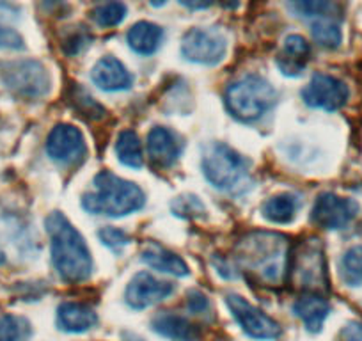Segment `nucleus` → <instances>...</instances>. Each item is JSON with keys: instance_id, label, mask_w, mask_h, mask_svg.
<instances>
[{"instance_id": "f257e3e1", "label": "nucleus", "mask_w": 362, "mask_h": 341, "mask_svg": "<svg viewBox=\"0 0 362 341\" xmlns=\"http://www.w3.org/2000/svg\"><path fill=\"white\" fill-rule=\"evenodd\" d=\"M50 236L52 263L64 283H83L93 274V258L83 236L61 214L54 212L45 221Z\"/></svg>"}, {"instance_id": "f03ea898", "label": "nucleus", "mask_w": 362, "mask_h": 341, "mask_svg": "<svg viewBox=\"0 0 362 341\" xmlns=\"http://www.w3.org/2000/svg\"><path fill=\"white\" fill-rule=\"evenodd\" d=\"M236 262L263 283H281L290 262L286 236L270 231L249 233L236 243Z\"/></svg>"}, {"instance_id": "7ed1b4c3", "label": "nucleus", "mask_w": 362, "mask_h": 341, "mask_svg": "<svg viewBox=\"0 0 362 341\" xmlns=\"http://www.w3.org/2000/svg\"><path fill=\"white\" fill-rule=\"evenodd\" d=\"M95 192H87L82 197L83 210L93 215L124 217L146 204V194L141 187L110 170H102L95 176Z\"/></svg>"}, {"instance_id": "20e7f679", "label": "nucleus", "mask_w": 362, "mask_h": 341, "mask_svg": "<svg viewBox=\"0 0 362 341\" xmlns=\"http://www.w3.org/2000/svg\"><path fill=\"white\" fill-rule=\"evenodd\" d=\"M277 103L276 88L259 75H245L229 83L224 93V105L235 120L254 123L270 112Z\"/></svg>"}, {"instance_id": "39448f33", "label": "nucleus", "mask_w": 362, "mask_h": 341, "mask_svg": "<svg viewBox=\"0 0 362 341\" xmlns=\"http://www.w3.org/2000/svg\"><path fill=\"white\" fill-rule=\"evenodd\" d=\"M204 178L218 190H238L249 175V163L240 153L222 142H214L203 153Z\"/></svg>"}, {"instance_id": "423d86ee", "label": "nucleus", "mask_w": 362, "mask_h": 341, "mask_svg": "<svg viewBox=\"0 0 362 341\" xmlns=\"http://www.w3.org/2000/svg\"><path fill=\"white\" fill-rule=\"evenodd\" d=\"M0 76L9 91L27 100H37L48 95L52 79L43 62L34 59H18L2 64Z\"/></svg>"}, {"instance_id": "0eeeda50", "label": "nucleus", "mask_w": 362, "mask_h": 341, "mask_svg": "<svg viewBox=\"0 0 362 341\" xmlns=\"http://www.w3.org/2000/svg\"><path fill=\"white\" fill-rule=\"evenodd\" d=\"M291 274L298 287L309 294H318L325 287V258L318 240H305L298 243L291 258Z\"/></svg>"}, {"instance_id": "6e6552de", "label": "nucleus", "mask_w": 362, "mask_h": 341, "mask_svg": "<svg viewBox=\"0 0 362 341\" xmlns=\"http://www.w3.org/2000/svg\"><path fill=\"white\" fill-rule=\"evenodd\" d=\"M226 304H228L235 322L242 327L247 336L254 337V340H276L283 334V329L276 320L250 304L242 295L228 294Z\"/></svg>"}, {"instance_id": "1a4fd4ad", "label": "nucleus", "mask_w": 362, "mask_h": 341, "mask_svg": "<svg viewBox=\"0 0 362 341\" xmlns=\"http://www.w3.org/2000/svg\"><path fill=\"white\" fill-rule=\"evenodd\" d=\"M228 43L224 34L215 29L194 27L181 40V55L189 62L203 66H215L224 59Z\"/></svg>"}, {"instance_id": "9d476101", "label": "nucleus", "mask_w": 362, "mask_h": 341, "mask_svg": "<svg viewBox=\"0 0 362 341\" xmlns=\"http://www.w3.org/2000/svg\"><path fill=\"white\" fill-rule=\"evenodd\" d=\"M348 96H350V91L346 83L325 73H316L311 82L302 89V100L305 105L313 109L329 110V112L343 109L348 102Z\"/></svg>"}, {"instance_id": "9b49d317", "label": "nucleus", "mask_w": 362, "mask_h": 341, "mask_svg": "<svg viewBox=\"0 0 362 341\" xmlns=\"http://www.w3.org/2000/svg\"><path fill=\"white\" fill-rule=\"evenodd\" d=\"M358 214V204L354 200L341 197L332 192L320 194L311 210L313 224L323 229H343Z\"/></svg>"}, {"instance_id": "f8f14e48", "label": "nucleus", "mask_w": 362, "mask_h": 341, "mask_svg": "<svg viewBox=\"0 0 362 341\" xmlns=\"http://www.w3.org/2000/svg\"><path fill=\"white\" fill-rule=\"evenodd\" d=\"M47 153L55 162L78 163L86 156V141L82 132L68 123L55 125L47 137Z\"/></svg>"}, {"instance_id": "ddd939ff", "label": "nucleus", "mask_w": 362, "mask_h": 341, "mask_svg": "<svg viewBox=\"0 0 362 341\" xmlns=\"http://www.w3.org/2000/svg\"><path fill=\"white\" fill-rule=\"evenodd\" d=\"M174 291V284L155 277L149 272H139L128 283L124 299L132 309H146L165 301Z\"/></svg>"}, {"instance_id": "4468645a", "label": "nucleus", "mask_w": 362, "mask_h": 341, "mask_svg": "<svg viewBox=\"0 0 362 341\" xmlns=\"http://www.w3.org/2000/svg\"><path fill=\"white\" fill-rule=\"evenodd\" d=\"M90 80L96 88L109 93L124 91V89H130L134 83V76L128 71L127 66L112 55H105L93 66Z\"/></svg>"}, {"instance_id": "2eb2a0df", "label": "nucleus", "mask_w": 362, "mask_h": 341, "mask_svg": "<svg viewBox=\"0 0 362 341\" xmlns=\"http://www.w3.org/2000/svg\"><path fill=\"white\" fill-rule=\"evenodd\" d=\"M181 142L176 137L173 130L165 127H155L149 130L148 134V155L151 158V163L156 167H167L173 166L181 155Z\"/></svg>"}, {"instance_id": "dca6fc26", "label": "nucleus", "mask_w": 362, "mask_h": 341, "mask_svg": "<svg viewBox=\"0 0 362 341\" xmlns=\"http://www.w3.org/2000/svg\"><path fill=\"white\" fill-rule=\"evenodd\" d=\"M55 323L62 333L80 334L87 333L98 323V315L90 306L82 304V302L66 301L59 304Z\"/></svg>"}, {"instance_id": "f3484780", "label": "nucleus", "mask_w": 362, "mask_h": 341, "mask_svg": "<svg viewBox=\"0 0 362 341\" xmlns=\"http://www.w3.org/2000/svg\"><path fill=\"white\" fill-rule=\"evenodd\" d=\"M151 327L155 333L170 341H199L201 337L199 327L177 313H158L153 318Z\"/></svg>"}, {"instance_id": "a211bd4d", "label": "nucleus", "mask_w": 362, "mask_h": 341, "mask_svg": "<svg viewBox=\"0 0 362 341\" xmlns=\"http://www.w3.org/2000/svg\"><path fill=\"white\" fill-rule=\"evenodd\" d=\"M311 55V45L300 34L286 36L283 45V52L277 57V66L286 76H297L304 71L305 64Z\"/></svg>"}, {"instance_id": "6ab92c4d", "label": "nucleus", "mask_w": 362, "mask_h": 341, "mask_svg": "<svg viewBox=\"0 0 362 341\" xmlns=\"http://www.w3.org/2000/svg\"><path fill=\"white\" fill-rule=\"evenodd\" d=\"M330 313V304L323 295L320 294H305L297 299L293 304V315L298 316L309 333L316 334L322 330L327 316Z\"/></svg>"}, {"instance_id": "aec40b11", "label": "nucleus", "mask_w": 362, "mask_h": 341, "mask_svg": "<svg viewBox=\"0 0 362 341\" xmlns=\"http://www.w3.org/2000/svg\"><path fill=\"white\" fill-rule=\"evenodd\" d=\"M141 258L146 265L151 267L153 270H158V272L170 274V276L176 277L189 276V265L185 263V260L173 250L160 245V243H148L142 249Z\"/></svg>"}, {"instance_id": "412c9836", "label": "nucleus", "mask_w": 362, "mask_h": 341, "mask_svg": "<svg viewBox=\"0 0 362 341\" xmlns=\"http://www.w3.org/2000/svg\"><path fill=\"white\" fill-rule=\"evenodd\" d=\"M163 40V29L151 22H137L128 30V47L139 55H153Z\"/></svg>"}, {"instance_id": "4be33fe9", "label": "nucleus", "mask_w": 362, "mask_h": 341, "mask_svg": "<svg viewBox=\"0 0 362 341\" xmlns=\"http://www.w3.org/2000/svg\"><path fill=\"white\" fill-rule=\"evenodd\" d=\"M298 210V200L293 194H277L263 204V215L274 224H288L295 219Z\"/></svg>"}, {"instance_id": "5701e85b", "label": "nucleus", "mask_w": 362, "mask_h": 341, "mask_svg": "<svg viewBox=\"0 0 362 341\" xmlns=\"http://www.w3.org/2000/svg\"><path fill=\"white\" fill-rule=\"evenodd\" d=\"M116 155L123 166L132 167V169H139L144 163V156H142V144L139 135L134 130H123L119 132L116 141Z\"/></svg>"}, {"instance_id": "b1692460", "label": "nucleus", "mask_w": 362, "mask_h": 341, "mask_svg": "<svg viewBox=\"0 0 362 341\" xmlns=\"http://www.w3.org/2000/svg\"><path fill=\"white\" fill-rule=\"evenodd\" d=\"M341 277L348 287H362V245L350 247L343 254Z\"/></svg>"}, {"instance_id": "393cba45", "label": "nucleus", "mask_w": 362, "mask_h": 341, "mask_svg": "<svg viewBox=\"0 0 362 341\" xmlns=\"http://www.w3.org/2000/svg\"><path fill=\"white\" fill-rule=\"evenodd\" d=\"M311 34L313 40L323 48H329V50H334L341 45L343 41V34H341L339 25L332 20H316L311 25Z\"/></svg>"}, {"instance_id": "a878e982", "label": "nucleus", "mask_w": 362, "mask_h": 341, "mask_svg": "<svg viewBox=\"0 0 362 341\" xmlns=\"http://www.w3.org/2000/svg\"><path fill=\"white\" fill-rule=\"evenodd\" d=\"M127 16V6L121 2H109L93 11V20L98 23L100 27H116Z\"/></svg>"}, {"instance_id": "bb28decb", "label": "nucleus", "mask_w": 362, "mask_h": 341, "mask_svg": "<svg viewBox=\"0 0 362 341\" xmlns=\"http://www.w3.org/2000/svg\"><path fill=\"white\" fill-rule=\"evenodd\" d=\"M290 8L300 16H320L329 11L330 0H288Z\"/></svg>"}, {"instance_id": "cd10ccee", "label": "nucleus", "mask_w": 362, "mask_h": 341, "mask_svg": "<svg viewBox=\"0 0 362 341\" xmlns=\"http://www.w3.org/2000/svg\"><path fill=\"white\" fill-rule=\"evenodd\" d=\"M173 212L177 217H197V215H203L206 210H204V204L197 197L180 196L173 203Z\"/></svg>"}, {"instance_id": "c85d7f7f", "label": "nucleus", "mask_w": 362, "mask_h": 341, "mask_svg": "<svg viewBox=\"0 0 362 341\" xmlns=\"http://www.w3.org/2000/svg\"><path fill=\"white\" fill-rule=\"evenodd\" d=\"M100 240H102L103 245L110 247L112 250L121 249V247L127 245L130 242V235L124 233L123 229H117V228H103L98 231Z\"/></svg>"}, {"instance_id": "c756f323", "label": "nucleus", "mask_w": 362, "mask_h": 341, "mask_svg": "<svg viewBox=\"0 0 362 341\" xmlns=\"http://www.w3.org/2000/svg\"><path fill=\"white\" fill-rule=\"evenodd\" d=\"M22 337V327L18 318L11 315L0 316V341H20Z\"/></svg>"}, {"instance_id": "7c9ffc66", "label": "nucleus", "mask_w": 362, "mask_h": 341, "mask_svg": "<svg viewBox=\"0 0 362 341\" xmlns=\"http://www.w3.org/2000/svg\"><path fill=\"white\" fill-rule=\"evenodd\" d=\"M23 47V37L16 30L0 25V50H22Z\"/></svg>"}, {"instance_id": "2f4dec72", "label": "nucleus", "mask_w": 362, "mask_h": 341, "mask_svg": "<svg viewBox=\"0 0 362 341\" xmlns=\"http://www.w3.org/2000/svg\"><path fill=\"white\" fill-rule=\"evenodd\" d=\"M187 309L192 315H204L210 309V301L206 295L199 290H190L187 295Z\"/></svg>"}, {"instance_id": "473e14b6", "label": "nucleus", "mask_w": 362, "mask_h": 341, "mask_svg": "<svg viewBox=\"0 0 362 341\" xmlns=\"http://www.w3.org/2000/svg\"><path fill=\"white\" fill-rule=\"evenodd\" d=\"M339 341H362V322L358 320H351L346 325L341 329L339 336H337Z\"/></svg>"}, {"instance_id": "72a5a7b5", "label": "nucleus", "mask_w": 362, "mask_h": 341, "mask_svg": "<svg viewBox=\"0 0 362 341\" xmlns=\"http://www.w3.org/2000/svg\"><path fill=\"white\" fill-rule=\"evenodd\" d=\"M180 2L190 9H203L211 6V0H180Z\"/></svg>"}, {"instance_id": "f704fd0d", "label": "nucleus", "mask_w": 362, "mask_h": 341, "mask_svg": "<svg viewBox=\"0 0 362 341\" xmlns=\"http://www.w3.org/2000/svg\"><path fill=\"white\" fill-rule=\"evenodd\" d=\"M123 340H124V341H144V340H142V337L134 336V334H124Z\"/></svg>"}]
</instances>
